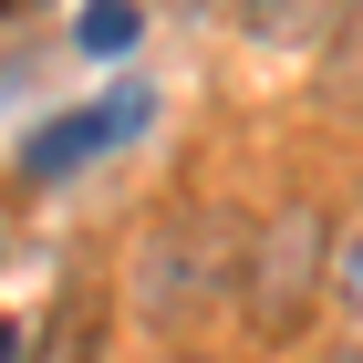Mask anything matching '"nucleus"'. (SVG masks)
Returning a JSON list of instances; mask_svg holds the SVG:
<instances>
[{"label": "nucleus", "mask_w": 363, "mask_h": 363, "mask_svg": "<svg viewBox=\"0 0 363 363\" xmlns=\"http://www.w3.org/2000/svg\"><path fill=\"white\" fill-rule=\"evenodd\" d=\"M311 259H322V218L311 208H280L270 239H259V333H291V311L311 301Z\"/></svg>", "instance_id": "nucleus-1"}, {"label": "nucleus", "mask_w": 363, "mask_h": 363, "mask_svg": "<svg viewBox=\"0 0 363 363\" xmlns=\"http://www.w3.org/2000/svg\"><path fill=\"white\" fill-rule=\"evenodd\" d=\"M135 125H145V94H114V104H94V114H62V125H42V135H31V177L84 167V156H104V145L135 135Z\"/></svg>", "instance_id": "nucleus-2"}, {"label": "nucleus", "mask_w": 363, "mask_h": 363, "mask_svg": "<svg viewBox=\"0 0 363 363\" xmlns=\"http://www.w3.org/2000/svg\"><path fill=\"white\" fill-rule=\"evenodd\" d=\"M125 42H135V11L125 0H94L84 11V52H125Z\"/></svg>", "instance_id": "nucleus-3"}, {"label": "nucleus", "mask_w": 363, "mask_h": 363, "mask_svg": "<svg viewBox=\"0 0 363 363\" xmlns=\"http://www.w3.org/2000/svg\"><path fill=\"white\" fill-rule=\"evenodd\" d=\"M0 363H21V322H0Z\"/></svg>", "instance_id": "nucleus-4"}, {"label": "nucleus", "mask_w": 363, "mask_h": 363, "mask_svg": "<svg viewBox=\"0 0 363 363\" xmlns=\"http://www.w3.org/2000/svg\"><path fill=\"white\" fill-rule=\"evenodd\" d=\"M353 291H363V250H353Z\"/></svg>", "instance_id": "nucleus-5"}, {"label": "nucleus", "mask_w": 363, "mask_h": 363, "mask_svg": "<svg viewBox=\"0 0 363 363\" xmlns=\"http://www.w3.org/2000/svg\"><path fill=\"white\" fill-rule=\"evenodd\" d=\"M342 363H363V353H342Z\"/></svg>", "instance_id": "nucleus-6"}]
</instances>
